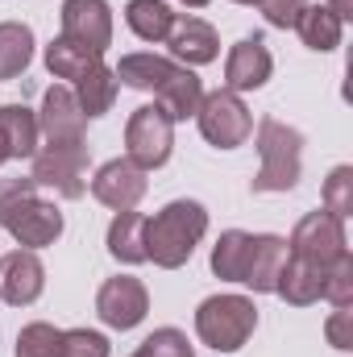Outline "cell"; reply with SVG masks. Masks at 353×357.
<instances>
[{
  "label": "cell",
  "mask_w": 353,
  "mask_h": 357,
  "mask_svg": "<svg viewBox=\"0 0 353 357\" xmlns=\"http://www.w3.org/2000/svg\"><path fill=\"white\" fill-rule=\"evenodd\" d=\"M208 233V212L195 199H175L158 216H146V262L179 270L191 262L195 245Z\"/></svg>",
  "instance_id": "1"
},
{
  "label": "cell",
  "mask_w": 353,
  "mask_h": 357,
  "mask_svg": "<svg viewBox=\"0 0 353 357\" xmlns=\"http://www.w3.org/2000/svg\"><path fill=\"white\" fill-rule=\"evenodd\" d=\"M258 328V307L246 295H212L195 312V333L212 354H237Z\"/></svg>",
  "instance_id": "2"
},
{
  "label": "cell",
  "mask_w": 353,
  "mask_h": 357,
  "mask_svg": "<svg viewBox=\"0 0 353 357\" xmlns=\"http://www.w3.org/2000/svg\"><path fill=\"white\" fill-rule=\"evenodd\" d=\"M258 154H262V167L254 175V191H291L299 175H303V133L266 116L258 125Z\"/></svg>",
  "instance_id": "3"
},
{
  "label": "cell",
  "mask_w": 353,
  "mask_h": 357,
  "mask_svg": "<svg viewBox=\"0 0 353 357\" xmlns=\"http://www.w3.org/2000/svg\"><path fill=\"white\" fill-rule=\"evenodd\" d=\"M171 150H175V121L158 104L133 108L129 125H125V158L142 171H158V167H167Z\"/></svg>",
  "instance_id": "4"
},
{
  "label": "cell",
  "mask_w": 353,
  "mask_h": 357,
  "mask_svg": "<svg viewBox=\"0 0 353 357\" xmlns=\"http://www.w3.org/2000/svg\"><path fill=\"white\" fill-rule=\"evenodd\" d=\"M195 121H200L204 142H212L216 150H237V146H246L250 133H254V116H250L246 100L229 88L208 91V96L200 100Z\"/></svg>",
  "instance_id": "5"
},
{
  "label": "cell",
  "mask_w": 353,
  "mask_h": 357,
  "mask_svg": "<svg viewBox=\"0 0 353 357\" xmlns=\"http://www.w3.org/2000/svg\"><path fill=\"white\" fill-rule=\"evenodd\" d=\"M287 254H295L303 262H316V266L329 270L341 254H350L345 250V220L333 216V212H308L295 225V233L287 241Z\"/></svg>",
  "instance_id": "6"
},
{
  "label": "cell",
  "mask_w": 353,
  "mask_h": 357,
  "mask_svg": "<svg viewBox=\"0 0 353 357\" xmlns=\"http://www.w3.org/2000/svg\"><path fill=\"white\" fill-rule=\"evenodd\" d=\"M38 133H46V146H59V150H88V116H84L75 91L50 88L42 96Z\"/></svg>",
  "instance_id": "7"
},
{
  "label": "cell",
  "mask_w": 353,
  "mask_h": 357,
  "mask_svg": "<svg viewBox=\"0 0 353 357\" xmlns=\"http://www.w3.org/2000/svg\"><path fill=\"white\" fill-rule=\"evenodd\" d=\"M96 312H100V320H104L108 328L129 333V328H137V324L146 320V312H150V295H146L142 278H133V274H117V278H108V282L100 287V295H96Z\"/></svg>",
  "instance_id": "8"
},
{
  "label": "cell",
  "mask_w": 353,
  "mask_h": 357,
  "mask_svg": "<svg viewBox=\"0 0 353 357\" xmlns=\"http://www.w3.org/2000/svg\"><path fill=\"white\" fill-rule=\"evenodd\" d=\"M33 183L59 191L63 199H80L88 191V150H59L46 146L42 154H33Z\"/></svg>",
  "instance_id": "9"
},
{
  "label": "cell",
  "mask_w": 353,
  "mask_h": 357,
  "mask_svg": "<svg viewBox=\"0 0 353 357\" xmlns=\"http://www.w3.org/2000/svg\"><path fill=\"white\" fill-rule=\"evenodd\" d=\"M146 171L142 167H133L129 158H112V162H104L96 178H91V195L104 204V208H112V212H129V208H137L142 204V195H146Z\"/></svg>",
  "instance_id": "10"
},
{
  "label": "cell",
  "mask_w": 353,
  "mask_h": 357,
  "mask_svg": "<svg viewBox=\"0 0 353 357\" xmlns=\"http://www.w3.org/2000/svg\"><path fill=\"white\" fill-rule=\"evenodd\" d=\"M63 38L104 54L112 46V8H108V0H63Z\"/></svg>",
  "instance_id": "11"
},
{
  "label": "cell",
  "mask_w": 353,
  "mask_h": 357,
  "mask_svg": "<svg viewBox=\"0 0 353 357\" xmlns=\"http://www.w3.org/2000/svg\"><path fill=\"white\" fill-rule=\"evenodd\" d=\"M167 46H171V54H175L179 63H187V67H208L220 54L216 29L208 21H200V17H187V13H175V25L167 33Z\"/></svg>",
  "instance_id": "12"
},
{
  "label": "cell",
  "mask_w": 353,
  "mask_h": 357,
  "mask_svg": "<svg viewBox=\"0 0 353 357\" xmlns=\"http://www.w3.org/2000/svg\"><path fill=\"white\" fill-rule=\"evenodd\" d=\"M46 287V266L38 262L33 250H17L0 262V299L13 303V307H25L42 295Z\"/></svg>",
  "instance_id": "13"
},
{
  "label": "cell",
  "mask_w": 353,
  "mask_h": 357,
  "mask_svg": "<svg viewBox=\"0 0 353 357\" xmlns=\"http://www.w3.org/2000/svg\"><path fill=\"white\" fill-rule=\"evenodd\" d=\"M274 71V59L266 50L262 38H241L233 50H229V63H225V88L229 91H258Z\"/></svg>",
  "instance_id": "14"
},
{
  "label": "cell",
  "mask_w": 353,
  "mask_h": 357,
  "mask_svg": "<svg viewBox=\"0 0 353 357\" xmlns=\"http://www.w3.org/2000/svg\"><path fill=\"white\" fill-rule=\"evenodd\" d=\"M283 262H287V241L283 237L250 233V258H246V270H241V282L258 295H270L278 274H283Z\"/></svg>",
  "instance_id": "15"
},
{
  "label": "cell",
  "mask_w": 353,
  "mask_h": 357,
  "mask_svg": "<svg viewBox=\"0 0 353 357\" xmlns=\"http://www.w3.org/2000/svg\"><path fill=\"white\" fill-rule=\"evenodd\" d=\"M4 229L17 237V245H25V250H46V245H54V241L63 237V212H59L54 204L33 199V204H25Z\"/></svg>",
  "instance_id": "16"
},
{
  "label": "cell",
  "mask_w": 353,
  "mask_h": 357,
  "mask_svg": "<svg viewBox=\"0 0 353 357\" xmlns=\"http://www.w3.org/2000/svg\"><path fill=\"white\" fill-rule=\"evenodd\" d=\"M324 278H329V270H324V266H316V262H303V258L287 254L283 274H278V282H274V295H283L291 307H308V303L324 299Z\"/></svg>",
  "instance_id": "17"
},
{
  "label": "cell",
  "mask_w": 353,
  "mask_h": 357,
  "mask_svg": "<svg viewBox=\"0 0 353 357\" xmlns=\"http://www.w3.org/2000/svg\"><path fill=\"white\" fill-rule=\"evenodd\" d=\"M295 29H299V42L308 50H337L341 46V17L329 8V4H303L299 17H295Z\"/></svg>",
  "instance_id": "18"
},
{
  "label": "cell",
  "mask_w": 353,
  "mask_h": 357,
  "mask_svg": "<svg viewBox=\"0 0 353 357\" xmlns=\"http://www.w3.org/2000/svg\"><path fill=\"white\" fill-rule=\"evenodd\" d=\"M108 254L125 266L146 262V216L142 212H117V220L108 225Z\"/></svg>",
  "instance_id": "19"
},
{
  "label": "cell",
  "mask_w": 353,
  "mask_h": 357,
  "mask_svg": "<svg viewBox=\"0 0 353 357\" xmlns=\"http://www.w3.org/2000/svg\"><path fill=\"white\" fill-rule=\"evenodd\" d=\"M0 137L8 146V158H33L38 154V116L25 104H4L0 108Z\"/></svg>",
  "instance_id": "20"
},
{
  "label": "cell",
  "mask_w": 353,
  "mask_h": 357,
  "mask_svg": "<svg viewBox=\"0 0 353 357\" xmlns=\"http://www.w3.org/2000/svg\"><path fill=\"white\" fill-rule=\"evenodd\" d=\"M100 63H104V54H96V50L80 46V42H71V38H54V42L46 46V67H50L54 79H71V84H80L91 67H100Z\"/></svg>",
  "instance_id": "21"
},
{
  "label": "cell",
  "mask_w": 353,
  "mask_h": 357,
  "mask_svg": "<svg viewBox=\"0 0 353 357\" xmlns=\"http://www.w3.org/2000/svg\"><path fill=\"white\" fill-rule=\"evenodd\" d=\"M125 21L142 42H167V33L175 25V13H171L167 0H129Z\"/></svg>",
  "instance_id": "22"
},
{
  "label": "cell",
  "mask_w": 353,
  "mask_h": 357,
  "mask_svg": "<svg viewBox=\"0 0 353 357\" xmlns=\"http://www.w3.org/2000/svg\"><path fill=\"white\" fill-rule=\"evenodd\" d=\"M33 59V29L21 21H0V79H17Z\"/></svg>",
  "instance_id": "23"
},
{
  "label": "cell",
  "mask_w": 353,
  "mask_h": 357,
  "mask_svg": "<svg viewBox=\"0 0 353 357\" xmlns=\"http://www.w3.org/2000/svg\"><path fill=\"white\" fill-rule=\"evenodd\" d=\"M117 75H112V67H91L88 75L75 84V100H80V108H84V116H104L108 108H112V100H117Z\"/></svg>",
  "instance_id": "24"
},
{
  "label": "cell",
  "mask_w": 353,
  "mask_h": 357,
  "mask_svg": "<svg viewBox=\"0 0 353 357\" xmlns=\"http://www.w3.org/2000/svg\"><path fill=\"white\" fill-rule=\"evenodd\" d=\"M246 258H250V233H241V229L220 233V241H216V250H212V270H216V278L241 282Z\"/></svg>",
  "instance_id": "25"
},
{
  "label": "cell",
  "mask_w": 353,
  "mask_h": 357,
  "mask_svg": "<svg viewBox=\"0 0 353 357\" xmlns=\"http://www.w3.org/2000/svg\"><path fill=\"white\" fill-rule=\"evenodd\" d=\"M17 357H63V333L46 320L25 324L17 333Z\"/></svg>",
  "instance_id": "26"
},
{
  "label": "cell",
  "mask_w": 353,
  "mask_h": 357,
  "mask_svg": "<svg viewBox=\"0 0 353 357\" xmlns=\"http://www.w3.org/2000/svg\"><path fill=\"white\" fill-rule=\"evenodd\" d=\"M38 199V183L25 175H17V178H0V225H8L25 204H33Z\"/></svg>",
  "instance_id": "27"
},
{
  "label": "cell",
  "mask_w": 353,
  "mask_h": 357,
  "mask_svg": "<svg viewBox=\"0 0 353 357\" xmlns=\"http://www.w3.org/2000/svg\"><path fill=\"white\" fill-rule=\"evenodd\" d=\"M324 212H333V216H350L353 212V167H337L329 183H324Z\"/></svg>",
  "instance_id": "28"
},
{
  "label": "cell",
  "mask_w": 353,
  "mask_h": 357,
  "mask_svg": "<svg viewBox=\"0 0 353 357\" xmlns=\"http://www.w3.org/2000/svg\"><path fill=\"white\" fill-rule=\"evenodd\" d=\"M137 357H195V354H191V345L179 328H154L137 345Z\"/></svg>",
  "instance_id": "29"
},
{
  "label": "cell",
  "mask_w": 353,
  "mask_h": 357,
  "mask_svg": "<svg viewBox=\"0 0 353 357\" xmlns=\"http://www.w3.org/2000/svg\"><path fill=\"white\" fill-rule=\"evenodd\" d=\"M324 299L333 307H350L353 303V258L341 254L333 266H329V278H324Z\"/></svg>",
  "instance_id": "30"
},
{
  "label": "cell",
  "mask_w": 353,
  "mask_h": 357,
  "mask_svg": "<svg viewBox=\"0 0 353 357\" xmlns=\"http://www.w3.org/2000/svg\"><path fill=\"white\" fill-rule=\"evenodd\" d=\"M108 337L91 328H71L63 333V357H108Z\"/></svg>",
  "instance_id": "31"
},
{
  "label": "cell",
  "mask_w": 353,
  "mask_h": 357,
  "mask_svg": "<svg viewBox=\"0 0 353 357\" xmlns=\"http://www.w3.org/2000/svg\"><path fill=\"white\" fill-rule=\"evenodd\" d=\"M324 333H329V345H333V349L350 354V349H353V312H350V307H337V312L329 316Z\"/></svg>",
  "instance_id": "32"
},
{
  "label": "cell",
  "mask_w": 353,
  "mask_h": 357,
  "mask_svg": "<svg viewBox=\"0 0 353 357\" xmlns=\"http://www.w3.org/2000/svg\"><path fill=\"white\" fill-rule=\"evenodd\" d=\"M303 4H308V0H258L262 17L270 21V25H274V29H291Z\"/></svg>",
  "instance_id": "33"
},
{
  "label": "cell",
  "mask_w": 353,
  "mask_h": 357,
  "mask_svg": "<svg viewBox=\"0 0 353 357\" xmlns=\"http://www.w3.org/2000/svg\"><path fill=\"white\" fill-rule=\"evenodd\" d=\"M329 8H333V13H337V17H341V21H345V17H350V0H333V4H329Z\"/></svg>",
  "instance_id": "34"
},
{
  "label": "cell",
  "mask_w": 353,
  "mask_h": 357,
  "mask_svg": "<svg viewBox=\"0 0 353 357\" xmlns=\"http://www.w3.org/2000/svg\"><path fill=\"white\" fill-rule=\"evenodd\" d=\"M183 4H187V8H204L208 0H183Z\"/></svg>",
  "instance_id": "35"
},
{
  "label": "cell",
  "mask_w": 353,
  "mask_h": 357,
  "mask_svg": "<svg viewBox=\"0 0 353 357\" xmlns=\"http://www.w3.org/2000/svg\"><path fill=\"white\" fill-rule=\"evenodd\" d=\"M0 162H8V146H4V137H0Z\"/></svg>",
  "instance_id": "36"
},
{
  "label": "cell",
  "mask_w": 353,
  "mask_h": 357,
  "mask_svg": "<svg viewBox=\"0 0 353 357\" xmlns=\"http://www.w3.org/2000/svg\"><path fill=\"white\" fill-rule=\"evenodd\" d=\"M237 4H258V0H237Z\"/></svg>",
  "instance_id": "37"
},
{
  "label": "cell",
  "mask_w": 353,
  "mask_h": 357,
  "mask_svg": "<svg viewBox=\"0 0 353 357\" xmlns=\"http://www.w3.org/2000/svg\"><path fill=\"white\" fill-rule=\"evenodd\" d=\"M133 357H137V354H133Z\"/></svg>",
  "instance_id": "38"
}]
</instances>
